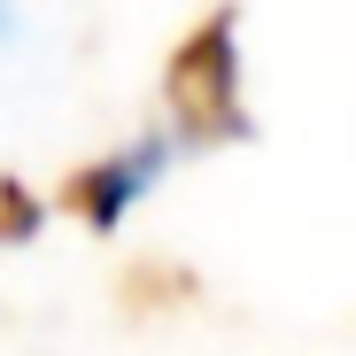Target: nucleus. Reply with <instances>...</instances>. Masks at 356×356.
I'll list each match as a JSON object with an SVG mask.
<instances>
[{"label": "nucleus", "mask_w": 356, "mask_h": 356, "mask_svg": "<svg viewBox=\"0 0 356 356\" xmlns=\"http://www.w3.org/2000/svg\"><path fill=\"white\" fill-rule=\"evenodd\" d=\"M163 101L194 140H248V108H241V39H232V8L202 16L178 39L170 70H163Z\"/></svg>", "instance_id": "1"}, {"label": "nucleus", "mask_w": 356, "mask_h": 356, "mask_svg": "<svg viewBox=\"0 0 356 356\" xmlns=\"http://www.w3.org/2000/svg\"><path fill=\"white\" fill-rule=\"evenodd\" d=\"M163 163H170V147L163 140H140L132 155H108V163H86L78 178H70V209L93 225V232H108V225H124V209L163 178Z\"/></svg>", "instance_id": "2"}, {"label": "nucleus", "mask_w": 356, "mask_h": 356, "mask_svg": "<svg viewBox=\"0 0 356 356\" xmlns=\"http://www.w3.org/2000/svg\"><path fill=\"white\" fill-rule=\"evenodd\" d=\"M0 225H8V232H31V225H39V217L24 209V194L8 186V178H0Z\"/></svg>", "instance_id": "3"}, {"label": "nucleus", "mask_w": 356, "mask_h": 356, "mask_svg": "<svg viewBox=\"0 0 356 356\" xmlns=\"http://www.w3.org/2000/svg\"><path fill=\"white\" fill-rule=\"evenodd\" d=\"M8 16H16V0H0V31H8Z\"/></svg>", "instance_id": "4"}]
</instances>
